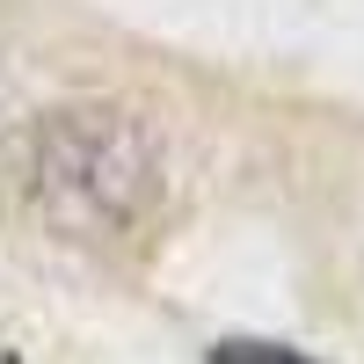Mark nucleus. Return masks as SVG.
<instances>
[{"mask_svg":"<svg viewBox=\"0 0 364 364\" xmlns=\"http://www.w3.org/2000/svg\"><path fill=\"white\" fill-rule=\"evenodd\" d=\"M15 154H22L15 182H22V204L37 211V226L58 240H80V248H109V240L139 233L168 190L154 124L117 102L44 109Z\"/></svg>","mask_w":364,"mask_h":364,"instance_id":"f257e3e1","label":"nucleus"},{"mask_svg":"<svg viewBox=\"0 0 364 364\" xmlns=\"http://www.w3.org/2000/svg\"><path fill=\"white\" fill-rule=\"evenodd\" d=\"M211 364H314V357H299V350H284V343H219L211 350Z\"/></svg>","mask_w":364,"mask_h":364,"instance_id":"f03ea898","label":"nucleus"}]
</instances>
